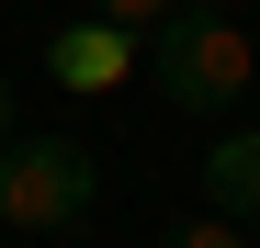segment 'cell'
Instances as JSON below:
<instances>
[{"label": "cell", "mask_w": 260, "mask_h": 248, "mask_svg": "<svg viewBox=\"0 0 260 248\" xmlns=\"http://www.w3.org/2000/svg\"><path fill=\"white\" fill-rule=\"evenodd\" d=\"M147 79L181 113H238V91L260 79V46L226 12H170V23H147Z\"/></svg>", "instance_id": "6da1fadb"}, {"label": "cell", "mask_w": 260, "mask_h": 248, "mask_svg": "<svg viewBox=\"0 0 260 248\" xmlns=\"http://www.w3.org/2000/svg\"><path fill=\"white\" fill-rule=\"evenodd\" d=\"M91 192H102V170H91V147L79 136H0V226H23V237H68L79 215H91Z\"/></svg>", "instance_id": "7a4b0ae2"}, {"label": "cell", "mask_w": 260, "mask_h": 248, "mask_svg": "<svg viewBox=\"0 0 260 248\" xmlns=\"http://www.w3.org/2000/svg\"><path fill=\"white\" fill-rule=\"evenodd\" d=\"M46 68H57V91H113V79L136 68V34L124 23H57L46 34Z\"/></svg>", "instance_id": "3957f363"}, {"label": "cell", "mask_w": 260, "mask_h": 248, "mask_svg": "<svg viewBox=\"0 0 260 248\" xmlns=\"http://www.w3.org/2000/svg\"><path fill=\"white\" fill-rule=\"evenodd\" d=\"M204 203L226 226H260V124H238V136L204 147Z\"/></svg>", "instance_id": "277c9868"}, {"label": "cell", "mask_w": 260, "mask_h": 248, "mask_svg": "<svg viewBox=\"0 0 260 248\" xmlns=\"http://www.w3.org/2000/svg\"><path fill=\"white\" fill-rule=\"evenodd\" d=\"M158 248H249V226H226V215H181V226H158Z\"/></svg>", "instance_id": "5b68a950"}, {"label": "cell", "mask_w": 260, "mask_h": 248, "mask_svg": "<svg viewBox=\"0 0 260 248\" xmlns=\"http://www.w3.org/2000/svg\"><path fill=\"white\" fill-rule=\"evenodd\" d=\"M170 12H181V0H91V23H124L136 46H147V23H170Z\"/></svg>", "instance_id": "8992f818"}, {"label": "cell", "mask_w": 260, "mask_h": 248, "mask_svg": "<svg viewBox=\"0 0 260 248\" xmlns=\"http://www.w3.org/2000/svg\"><path fill=\"white\" fill-rule=\"evenodd\" d=\"M0 136H12V79H0Z\"/></svg>", "instance_id": "52a82bcc"}, {"label": "cell", "mask_w": 260, "mask_h": 248, "mask_svg": "<svg viewBox=\"0 0 260 248\" xmlns=\"http://www.w3.org/2000/svg\"><path fill=\"white\" fill-rule=\"evenodd\" d=\"M181 12H238V0H181Z\"/></svg>", "instance_id": "ba28073f"}]
</instances>
